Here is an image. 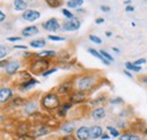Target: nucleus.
<instances>
[{
    "mask_svg": "<svg viewBox=\"0 0 147 140\" xmlns=\"http://www.w3.org/2000/svg\"><path fill=\"white\" fill-rule=\"evenodd\" d=\"M18 68H19L18 62H15V61L9 62V63L7 65V67H6V72H7L8 75H13V73H15V72L17 71Z\"/></svg>",
    "mask_w": 147,
    "mask_h": 140,
    "instance_id": "nucleus-10",
    "label": "nucleus"
},
{
    "mask_svg": "<svg viewBox=\"0 0 147 140\" xmlns=\"http://www.w3.org/2000/svg\"><path fill=\"white\" fill-rule=\"evenodd\" d=\"M94 83H95V79L93 77H83L78 81V87L82 90H87L92 88Z\"/></svg>",
    "mask_w": 147,
    "mask_h": 140,
    "instance_id": "nucleus-2",
    "label": "nucleus"
},
{
    "mask_svg": "<svg viewBox=\"0 0 147 140\" xmlns=\"http://www.w3.org/2000/svg\"><path fill=\"white\" fill-rule=\"evenodd\" d=\"M22 104H24V101L22 100V98H15L14 101H13V105H22Z\"/></svg>",
    "mask_w": 147,
    "mask_h": 140,
    "instance_id": "nucleus-30",
    "label": "nucleus"
},
{
    "mask_svg": "<svg viewBox=\"0 0 147 140\" xmlns=\"http://www.w3.org/2000/svg\"><path fill=\"white\" fill-rule=\"evenodd\" d=\"M83 2H84L83 0H69V1L67 2V6L70 7V8H77V7L82 6Z\"/></svg>",
    "mask_w": 147,
    "mask_h": 140,
    "instance_id": "nucleus-17",
    "label": "nucleus"
},
{
    "mask_svg": "<svg viewBox=\"0 0 147 140\" xmlns=\"http://www.w3.org/2000/svg\"><path fill=\"white\" fill-rule=\"evenodd\" d=\"M62 14H63V15H65L67 18H70V19H71V18H74L73 14H71L69 10H67V9H62Z\"/></svg>",
    "mask_w": 147,
    "mask_h": 140,
    "instance_id": "nucleus-27",
    "label": "nucleus"
},
{
    "mask_svg": "<svg viewBox=\"0 0 147 140\" xmlns=\"http://www.w3.org/2000/svg\"><path fill=\"white\" fill-rule=\"evenodd\" d=\"M101 54H102L104 58H107V60H108V61H113L112 57H111V55L108 52H105V51H103V50H102V51H101Z\"/></svg>",
    "mask_w": 147,
    "mask_h": 140,
    "instance_id": "nucleus-26",
    "label": "nucleus"
},
{
    "mask_svg": "<svg viewBox=\"0 0 147 140\" xmlns=\"http://www.w3.org/2000/svg\"><path fill=\"white\" fill-rule=\"evenodd\" d=\"M11 96V90L9 88H1L0 90V101L1 103L7 102Z\"/></svg>",
    "mask_w": 147,
    "mask_h": 140,
    "instance_id": "nucleus-8",
    "label": "nucleus"
},
{
    "mask_svg": "<svg viewBox=\"0 0 147 140\" xmlns=\"http://www.w3.org/2000/svg\"><path fill=\"white\" fill-rule=\"evenodd\" d=\"M84 100H85V95L83 93H76V94H74L73 96H71V98H70V101L73 103H82Z\"/></svg>",
    "mask_w": 147,
    "mask_h": 140,
    "instance_id": "nucleus-13",
    "label": "nucleus"
},
{
    "mask_svg": "<svg viewBox=\"0 0 147 140\" xmlns=\"http://www.w3.org/2000/svg\"><path fill=\"white\" fill-rule=\"evenodd\" d=\"M90 137H91L92 139H97V138L102 137V129H101L100 127H97V125L92 127V128L90 129Z\"/></svg>",
    "mask_w": 147,
    "mask_h": 140,
    "instance_id": "nucleus-9",
    "label": "nucleus"
},
{
    "mask_svg": "<svg viewBox=\"0 0 147 140\" xmlns=\"http://www.w3.org/2000/svg\"><path fill=\"white\" fill-rule=\"evenodd\" d=\"M16 48H17V49H24V50H26V49H27L25 45H16Z\"/></svg>",
    "mask_w": 147,
    "mask_h": 140,
    "instance_id": "nucleus-43",
    "label": "nucleus"
},
{
    "mask_svg": "<svg viewBox=\"0 0 147 140\" xmlns=\"http://www.w3.org/2000/svg\"><path fill=\"white\" fill-rule=\"evenodd\" d=\"M74 128H75L74 122H67L63 124V127H62V131L66 132V133H70L71 131H74Z\"/></svg>",
    "mask_w": 147,
    "mask_h": 140,
    "instance_id": "nucleus-16",
    "label": "nucleus"
},
{
    "mask_svg": "<svg viewBox=\"0 0 147 140\" xmlns=\"http://www.w3.org/2000/svg\"><path fill=\"white\" fill-rule=\"evenodd\" d=\"M77 137L79 140H87L90 137V129H87L86 127H80L77 130Z\"/></svg>",
    "mask_w": 147,
    "mask_h": 140,
    "instance_id": "nucleus-6",
    "label": "nucleus"
},
{
    "mask_svg": "<svg viewBox=\"0 0 147 140\" xmlns=\"http://www.w3.org/2000/svg\"><path fill=\"white\" fill-rule=\"evenodd\" d=\"M66 111H67V110H65V108L62 107L61 110H59V112H58V115H59V116H65V115H66Z\"/></svg>",
    "mask_w": 147,
    "mask_h": 140,
    "instance_id": "nucleus-32",
    "label": "nucleus"
},
{
    "mask_svg": "<svg viewBox=\"0 0 147 140\" xmlns=\"http://www.w3.org/2000/svg\"><path fill=\"white\" fill-rule=\"evenodd\" d=\"M103 22H104L103 18H97V19H96V24H101V23H103Z\"/></svg>",
    "mask_w": 147,
    "mask_h": 140,
    "instance_id": "nucleus-40",
    "label": "nucleus"
},
{
    "mask_svg": "<svg viewBox=\"0 0 147 140\" xmlns=\"http://www.w3.org/2000/svg\"><path fill=\"white\" fill-rule=\"evenodd\" d=\"M14 6L16 10H25L27 5L24 0H14Z\"/></svg>",
    "mask_w": 147,
    "mask_h": 140,
    "instance_id": "nucleus-14",
    "label": "nucleus"
},
{
    "mask_svg": "<svg viewBox=\"0 0 147 140\" xmlns=\"http://www.w3.org/2000/svg\"><path fill=\"white\" fill-rule=\"evenodd\" d=\"M93 118L94 119H96V120H98V119H102V118H104L105 116V111L103 110V108H96V110H94L92 113Z\"/></svg>",
    "mask_w": 147,
    "mask_h": 140,
    "instance_id": "nucleus-12",
    "label": "nucleus"
},
{
    "mask_svg": "<svg viewBox=\"0 0 147 140\" xmlns=\"http://www.w3.org/2000/svg\"><path fill=\"white\" fill-rule=\"evenodd\" d=\"M145 62H146V60H145V59H140V60L136 61L135 63H136V65H142V63H145Z\"/></svg>",
    "mask_w": 147,
    "mask_h": 140,
    "instance_id": "nucleus-36",
    "label": "nucleus"
},
{
    "mask_svg": "<svg viewBox=\"0 0 147 140\" xmlns=\"http://www.w3.org/2000/svg\"><path fill=\"white\" fill-rule=\"evenodd\" d=\"M35 84H36V80L31 79L30 81H27V83L23 84V85H22V88H23V89H27V88L32 87V86H33V85H35Z\"/></svg>",
    "mask_w": 147,
    "mask_h": 140,
    "instance_id": "nucleus-21",
    "label": "nucleus"
},
{
    "mask_svg": "<svg viewBox=\"0 0 147 140\" xmlns=\"http://www.w3.org/2000/svg\"><path fill=\"white\" fill-rule=\"evenodd\" d=\"M90 40L93 41L94 43H97V44H101V43H102L101 38H100V37H97V36H95V35H90Z\"/></svg>",
    "mask_w": 147,
    "mask_h": 140,
    "instance_id": "nucleus-24",
    "label": "nucleus"
},
{
    "mask_svg": "<svg viewBox=\"0 0 147 140\" xmlns=\"http://www.w3.org/2000/svg\"><path fill=\"white\" fill-rule=\"evenodd\" d=\"M20 40V37H9L8 38V41H10V42H14V41H19Z\"/></svg>",
    "mask_w": 147,
    "mask_h": 140,
    "instance_id": "nucleus-38",
    "label": "nucleus"
},
{
    "mask_svg": "<svg viewBox=\"0 0 147 140\" xmlns=\"http://www.w3.org/2000/svg\"><path fill=\"white\" fill-rule=\"evenodd\" d=\"M6 50H7V49H6V48L2 45V46H1V53H0V58H1V59H2V58L6 55V53H7V51H6Z\"/></svg>",
    "mask_w": 147,
    "mask_h": 140,
    "instance_id": "nucleus-31",
    "label": "nucleus"
},
{
    "mask_svg": "<svg viewBox=\"0 0 147 140\" xmlns=\"http://www.w3.org/2000/svg\"><path fill=\"white\" fill-rule=\"evenodd\" d=\"M42 104H43L44 107L52 110V108H55V107L59 105V98H58L55 95H53V94H48V95L43 98Z\"/></svg>",
    "mask_w": 147,
    "mask_h": 140,
    "instance_id": "nucleus-1",
    "label": "nucleus"
},
{
    "mask_svg": "<svg viewBox=\"0 0 147 140\" xmlns=\"http://www.w3.org/2000/svg\"><path fill=\"white\" fill-rule=\"evenodd\" d=\"M49 131H48V128H45V127H41V128H38L36 131L34 132V136L35 137H41V136H44V135H47Z\"/></svg>",
    "mask_w": 147,
    "mask_h": 140,
    "instance_id": "nucleus-18",
    "label": "nucleus"
},
{
    "mask_svg": "<svg viewBox=\"0 0 147 140\" xmlns=\"http://www.w3.org/2000/svg\"><path fill=\"white\" fill-rule=\"evenodd\" d=\"M0 20H1V22H3V20H5V14H3L2 11L0 13Z\"/></svg>",
    "mask_w": 147,
    "mask_h": 140,
    "instance_id": "nucleus-41",
    "label": "nucleus"
},
{
    "mask_svg": "<svg viewBox=\"0 0 147 140\" xmlns=\"http://www.w3.org/2000/svg\"><path fill=\"white\" fill-rule=\"evenodd\" d=\"M101 9H102L103 11H110V8H109V7H105V6H102Z\"/></svg>",
    "mask_w": 147,
    "mask_h": 140,
    "instance_id": "nucleus-39",
    "label": "nucleus"
},
{
    "mask_svg": "<svg viewBox=\"0 0 147 140\" xmlns=\"http://www.w3.org/2000/svg\"><path fill=\"white\" fill-rule=\"evenodd\" d=\"M88 52L91 53V54H93L94 57H96L97 59H100V60H101V61H102V62H103L104 65H107V66H108V65L110 63V61H108L107 59H104V57H103V55H102L101 53L96 52L95 50H93V49H90V50H88Z\"/></svg>",
    "mask_w": 147,
    "mask_h": 140,
    "instance_id": "nucleus-15",
    "label": "nucleus"
},
{
    "mask_svg": "<svg viewBox=\"0 0 147 140\" xmlns=\"http://www.w3.org/2000/svg\"><path fill=\"white\" fill-rule=\"evenodd\" d=\"M48 68V62L45 60H37L35 61L33 65H32V69L36 72H40V71H43Z\"/></svg>",
    "mask_w": 147,
    "mask_h": 140,
    "instance_id": "nucleus-5",
    "label": "nucleus"
},
{
    "mask_svg": "<svg viewBox=\"0 0 147 140\" xmlns=\"http://www.w3.org/2000/svg\"><path fill=\"white\" fill-rule=\"evenodd\" d=\"M125 73H126V75H127V76H128V77H131V75H130V73H129L128 71H125Z\"/></svg>",
    "mask_w": 147,
    "mask_h": 140,
    "instance_id": "nucleus-47",
    "label": "nucleus"
},
{
    "mask_svg": "<svg viewBox=\"0 0 147 140\" xmlns=\"http://www.w3.org/2000/svg\"><path fill=\"white\" fill-rule=\"evenodd\" d=\"M63 140H75V139H74L73 137H70V136H67V137L63 138Z\"/></svg>",
    "mask_w": 147,
    "mask_h": 140,
    "instance_id": "nucleus-44",
    "label": "nucleus"
},
{
    "mask_svg": "<svg viewBox=\"0 0 147 140\" xmlns=\"http://www.w3.org/2000/svg\"><path fill=\"white\" fill-rule=\"evenodd\" d=\"M126 10H127V11H132V10H134V7H130V6H128V7L126 8Z\"/></svg>",
    "mask_w": 147,
    "mask_h": 140,
    "instance_id": "nucleus-45",
    "label": "nucleus"
},
{
    "mask_svg": "<svg viewBox=\"0 0 147 140\" xmlns=\"http://www.w3.org/2000/svg\"><path fill=\"white\" fill-rule=\"evenodd\" d=\"M126 67H127L129 70H134V71H137V72L140 71V69H142L140 67H138V66H136V65H132V63H130V62H127V63H126Z\"/></svg>",
    "mask_w": 147,
    "mask_h": 140,
    "instance_id": "nucleus-22",
    "label": "nucleus"
},
{
    "mask_svg": "<svg viewBox=\"0 0 147 140\" xmlns=\"http://www.w3.org/2000/svg\"><path fill=\"white\" fill-rule=\"evenodd\" d=\"M45 45V42L43 40H35L31 42V46L33 48H43Z\"/></svg>",
    "mask_w": 147,
    "mask_h": 140,
    "instance_id": "nucleus-19",
    "label": "nucleus"
},
{
    "mask_svg": "<svg viewBox=\"0 0 147 140\" xmlns=\"http://www.w3.org/2000/svg\"><path fill=\"white\" fill-rule=\"evenodd\" d=\"M120 140H130V135H125V136H122Z\"/></svg>",
    "mask_w": 147,
    "mask_h": 140,
    "instance_id": "nucleus-35",
    "label": "nucleus"
},
{
    "mask_svg": "<svg viewBox=\"0 0 147 140\" xmlns=\"http://www.w3.org/2000/svg\"><path fill=\"white\" fill-rule=\"evenodd\" d=\"M45 1L52 8H55V7H59L60 6V0H45Z\"/></svg>",
    "mask_w": 147,
    "mask_h": 140,
    "instance_id": "nucleus-20",
    "label": "nucleus"
},
{
    "mask_svg": "<svg viewBox=\"0 0 147 140\" xmlns=\"http://www.w3.org/2000/svg\"><path fill=\"white\" fill-rule=\"evenodd\" d=\"M108 129L111 131V135L113 136V137H118L119 136V131H117L115 129H113L112 127H108Z\"/></svg>",
    "mask_w": 147,
    "mask_h": 140,
    "instance_id": "nucleus-28",
    "label": "nucleus"
},
{
    "mask_svg": "<svg viewBox=\"0 0 147 140\" xmlns=\"http://www.w3.org/2000/svg\"><path fill=\"white\" fill-rule=\"evenodd\" d=\"M68 89H70V85L63 84V85H61V86L59 87V92H60V93H66Z\"/></svg>",
    "mask_w": 147,
    "mask_h": 140,
    "instance_id": "nucleus-23",
    "label": "nucleus"
},
{
    "mask_svg": "<svg viewBox=\"0 0 147 140\" xmlns=\"http://www.w3.org/2000/svg\"><path fill=\"white\" fill-rule=\"evenodd\" d=\"M102 139H109V136H108V135H103V136H102Z\"/></svg>",
    "mask_w": 147,
    "mask_h": 140,
    "instance_id": "nucleus-46",
    "label": "nucleus"
},
{
    "mask_svg": "<svg viewBox=\"0 0 147 140\" xmlns=\"http://www.w3.org/2000/svg\"><path fill=\"white\" fill-rule=\"evenodd\" d=\"M23 18L26 20H30V22H34L40 18V13L36 10H26L23 14Z\"/></svg>",
    "mask_w": 147,
    "mask_h": 140,
    "instance_id": "nucleus-4",
    "label": "nucleus"
},
{
    "mask_svg": "<svg viewBox=\"0 0 147 140\" xmlns=\"http://www.w3.org/2000/svg\"><path fill=\"white\" fill-rule=\"evenodd\" d=\"M22 33H23L24 36H32V35H34V34H37L38 31H37V28L35 26H30V27L24 28Z\"/></svg>",
    "mask_w": 147,
    "mask_h": 140,
    "instance_id": "nucleus-11",
    "label": "nucleus"
},
{
    "mask_svg": "<svg viewBox=\"0 0 147 140\" xmlns=\"http://www.w3.org/2000/svg\"><path fill=\"white\" fill-rule=\"evenodd\" d=\"M44 28H47L48 31H51V32H53L55 30H58L59 28V23H58V20L55 19V18H52V19H50V20H48L47 23H44Z\"/></svg>",
    "mask_w": 147,
    "mask_h": 140,
    "instance_id": "nucleus-7",
    "label": "nucleus"
},
{
    "mask_svg": "<svg viewBox=\"0 0 147 140\" xmlns=\"http://www.w3.org/2000/svg\"><path fill=\"white\" fill-rule=\"evenodd\" d=\"M79 27H80V23H79V20L76 19V18H71L69 22L65 23V26H63V28H65L66 31H76V30H78Z\"/></svg>",
    "mask_w": 147,
    "mask_h": 140,
    "instance_id": "nucleus-3",
    "label": "nucleus"
},
{
    "mask_svg": "<svg viewBox=\"0 0 147 140\" xmlns=\"http://www.w3.org/2000/svg\"><path fill=\"white\" fill-rule=\"evenodd\" d=\"M50 40H52V41H63L65 38L63 37H60V36H53V35H49L48 36Z\"/></svg>",
    "mask_w": 147,
    "mask_h": 140,
    "instance_id": "nucleus-29",
    "label": "nucleus"
},
{
    "mask_svg": "<svg viewBox=\"0 0 147 140\" xmlns=\"http://www.w3.org/2000/svg\"><path fill=\"white\" fill-rule=\"evenodd\" d=\"M55 71H57V69L49 70V71H47V72H44V73H43V76H48V75H51V73H53V72H55Z\"/></svg>",
    "mask_w": 147,
    "mask_h": 140,
    "instance_id": "nucleus-34",
    "label": "nucleus"
},
{
    "mask_svg": "<svg viewBox=\"0 0 147 140\" xmlns=\"http://www.w3.org/2000/svg\"><path fill=\"white\" fill-rule=\"evenodd\" d=\"M130 140H140V139L137 136H130Z\"/></svg>",
    "mask_w": 147,
    "mask_h": 140,
    "instance_id": "nucleus-42",
    "label": "nucleus"
},
{
    "mask_svg": "<svg viewBox=\"0 0 147 140\" xmlns=\"http://www.w3.org/2000/svg\"><path fill=\"white\" fill-rule=\"evenodd\" d=\"M145 83H147V78H145Z\"/></svg>",
    "mask_w": 147,
    "mask_h": 140,
    "instance_id": "nucleus-48",
    "label": "nucleus"
},
{
    "mask_svg": "<svg viewBox=\"0 0 147 140\" xmlns=\"http://www.w3.org/2000/svg\"><path fill=\"white\" fill-rule=\"evenodd\" d=\"M55 52L53 51H43V52H40L37 54V57H48V55H53Z\"/></svg>",
    "mask_w": 147,
    "mask_h": 140,
    "instance_id": "nucleus-25",
    "label": "nucleus"
},
{
    "mask_svg": "<svg viewBox=\"0 0 147 140\" xmlns=\"http://www.w3.org/2000/svg\"><path fill=\"white\" fill-rule=\"evenodd\" d=\"M19 140H33V138H32V137H28V136H26V135H24V136H22V137L19 138Z\"/></svg>",
    "mask_w": 147,
    "mask_h": 140,
    "instance_id": "nucleus-33",
    "label": "nucleus"
},
{
    "mask_svg": "<svg viewBox=\"0 0 147 140\" xmlns=\"http://www.w3.org/2000/svg\"><path fill=\"white\" fill-rule=\"evenodd\" d=\"M111 103H113V104H114V103H122V100H121V98H117V100H112V101H111Z\"/></svg>",
    "mask_w": 147,
    "mask_h": 140,
    "instance_id": "nucleus-37",
    "label": "nucleus"
}]
</instances>
